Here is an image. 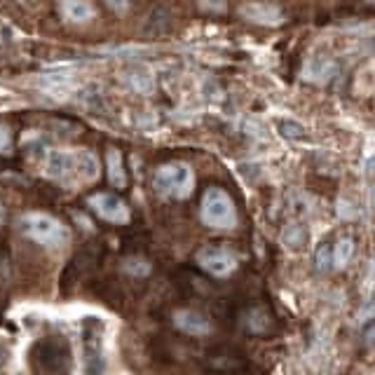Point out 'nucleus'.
Masks as SVG:
<instances>
[{
  "label": "nucleus",
  "instance_id": "ddd939ff",
  "mask_svg": "<svg viewBox=\"0 0 375 375\" xmlns=\"http://www.w3.org/2000/svg\"><path fill=\"white\" fill-rule=\"evenodd\" d=\"M272 328V317L267 314L265 307H253L246 314V331L253 333V336H263Z\"/></svg>",
  "mask_w": 375,
  "mask_h": 375
},
{
  "label": "nucleus",
  "instance_id": "b1692460",
  "mask_svg": "<svg viewBox=\"0 0 375 375\" xmlns=\"http://www.w3.org/2000/svg\"><path fill=\"white\" fill-rule=\"evenodd\" d=\"M364 340H366V343H375V324L368 326L364 331Z\"/></svg>",
  "mask_w": 375,
  "mask_h": 375
},
{
  "label": "nucleus",
  "instance_id": "f8f14e48",
  "mask_svg": "<svg viewBox=\"0 0 375 375\" xmlns=\"http://www.w3.org/2000/svg\"><path fill=\"white\" fill-rule=\"evenodd\" d=\"M106 162H108V181L113 188H122L127 185V171H125V162H122V153L111 148L108 150V157H106Z\"/></svg>",
  "mask_w": 375,
  "mask_h": 375
},
{
  "label": "nucleus",
  "instance_id": "5701e85b",
  "mask_svg": "<svg viewBox=\"0 0 375 375\" xmlns=\"http://www.w3.org/2000/svg\"><path fill=\"white\" fill-rule=\"evenodd\" d=\"M373 314H375V303H368V307H364V310L359 312V319L366 321L368 317H373Z\"/></svg>",
  "mask_w": 375,
  "mask_h": 375
},
{
  "label": "nucleus",
  "instance_id": "f257e3e1",
  "mask_svg": "<svg viewBox=\"0 0 375 375\" xmlns=\"http://www.w3.org/2000/svg\"><path fill=\"white\" fill-rule=\"evenodd\" d=\"M17 225L31 242H36L43 249H62L69 242V227L50 213L29 211L19 218Z\"/></svg>",
  "mask_w": 375,
  "mask_h": 375
},
{
  "label": "nucleus",
  "instance_id": "f3484780",
  "mask_svg": "<svg viewBox=\"0 0 375 375\" xmlns=\"http://www.w3.org/2000/svg\"><path fill=\"white\" fill-rule=\"evenodd\" d=\"M150 263L148 260H141V258H127L125 260V272L132 274V277H148L150 274Z\"/></svg>",
  "mask_w": 375,
  "mask_h": 375
},
{
  "label": "nucleus",
  "instance_id": "6e6552de",
  "mask_svg": "<svg viewBox=\"0 0 375 375\" xmlns=\"http://www.w3.org/2000/svg\"><path fill=\"white\" fill-rule=\"evenodd\" d=\"M239 15H242V19H246V22L258 24V26H279V24H284V15H281V10L274 8V5H267V3L242 5V8H239Z\"/></svg>",
  "mask_w": 375,
  "mask_h": 375
},
{
  "label": "nucleus",
  "instance_id": "dca6fc26",
  "mask_svg": "<svg viewBox=\"0 0 375 375\" xmlns=\"http://www.w3.org/2000/svg\"><path fill=\"white\" fill-rule=\"evenodd\" d=\"M331 267H333V249L328 244H319L317 253H314V270L331 272Z\"/></svg>",
  "mask_w": 375,
  "mask_h": 375
},
{
  "label": "nucleus",
  "instance_id": "1a4fd4ad",
  "mask_svg": "<svg viewBox=\"0 0 375 375\" xmlns=\"http://www.w3.org/2000/svg\"><path fill=\"white\" fill-rule=\"evenodd\" d=\"M305 78L310 80V83H328L333 76L338 73V64L333 62V59L328 57H312L310 62L305 64Z\"/></svg>",
  "mask_w": 375,
  "mask_h": 375
},
{
  "label": "nucleus",
  "instance_id": "0eeeda50",
  "mask_svg": "<svg viewBox=\"0 0 375 375\" xmlns=\"http://www.w3.org/2000/svg\"><path fill=\"white\" fill-rule=\"evenodd\" d=\"M174 326L178 328L181 333L185 336H192V338H204L211 333V321L199 314L195 310H188V307H181V310L174 312Z\"/></svg>",
  "mask_w": 375,
  "mask_h": 375
},
{
  "label": "nucleus",
  "instance_id": "393cba45",
  "mask_svg": "<svg viewBox=\"0 0 375 375\" xmlns=\"http://www.w3.org/2000/svg\"><path fill=\"white\" fill-rule=\"evenodd\" d=\"M368 204H371V209L375 211V183L371 185V192H368Z\"/></svg>",
  "mask_w": 375,
  "mask_h": 375
},
{
  "label": "nucleus",
  "instance_id": "412c9836",
  "mask_svg": "<svg viewBox=\"0 0 375 375\" xmlns=\"http://www.w3.org/2000/svg\"><path fill=\"white\" fill-rule=\"evenodd\" d=\"M338 213H340V218H354V216H357V213H354V209H352V206H347V202H343V199H340V202H338Z\"/></svg>",
  "mask_w": 375,
  "mask_h": 375
},
{
  "label": "nucleus",
  "instance_id": "f03ea898",
  "mask_svg": "<svg viewBox=\"0 0 375 375\" xmlns=\"http://www.w3.org/2000/svg\"><path fill=\"white\" fill-rule=\"evenodd\" d=\"M199 216L211 230H232L237 225V209L223 188H206L202 204H199Z\"/></svg>",
  "mask_w": 375,
  "mask_h": 375
},
{
  "label": "nucleus",
  "instance_id": "aec40b11",
  "mask_svg": "<svg viewBox=\"0 0 375 375\" xmlns=\"http://www.w3.org/2000/svg\"><path fill=\"white\" fill-rule=\"evenodd\" d=\"M202 8L206 12H223L225 10V0H202Z\"/></svg>",
  "mask_w": 375,
  "mask_h": 375
},
{
  "label": "nucleus",
  "instance_id": "2eb2a0df",
  "mask_svg": "<svg viewBox=\"0 0 375 375\" xmlns=\"http://www.w3.org/2000/svg\"><path fill=\"white\" fill-rule=\"evenodd\" d=\"M307 242V230L303 223H291L286 225L284 230V244L289 246V249H300Z\"/></svg>",
  "mask_w": 375,
  "mask_h": 375
},
{
  "label": "nucleus",
  "instance_id": "a878e982",
  "mask_svg": "<svg viewBox=\"0 0 375 375\" xmlns=\"http://www.w3.org/2000/svg\"><path fill=\"white\" fill-rule=\"evenodd\" d=\"M0 223H5V204L0 202Z\"/></svg>",
  "mask_w": 375,
  "mask_h": 375
},
{
  "label": "nucleus",
  "instance_id": "39448f33",
  "mask_svg": "<svg viewBox=\"0 0 375 375\" xmlns=\"http://www.w3.org/2000/svg\"><path fill=\"white\" fill-rule=\"evenodd\" d=\"M45 176L57 183H80L78 178V150H52L45 160Z\"/></svg>",
  "mask_w": 375,
  "mask_h": 375
},
{
  "label": "nucleus",
  "instance_id": "4468645a",
  "mask_svg": "<svg viewBox=\"0 0 375 375\" xmlns=\"http://www.w3.org/2000/svg\"><path fill=\"white\" fill-rule=\"evenodd\" d=\"M354 256V239L352 237H340L336 246H333V267H343L350 263Z\"/></svg>",
  "mask_w": 375,
  "mask_h": 375
},
{
  "label": "nucleus",
  "instance_id": "20e7f679",
  "mask_svg": "<svg viewBox=\"0 0 375 375\" xmlns=\"http://www.w3.org/2000/svg\"><path fill=\"white\" fill-rule=\"evenodd\" d=\"M195 263H197L199 270H204L206 274L223 279V277H227V274H232L234 270H237L239 260L234 253L225 251V249H218V246H204V249L197 251Z\"/></svg>",
  "mask_w": 375,
  "mask_h": 375
},
{
  "label": "nucleus",
  "instance_id": "423d86ee",
  "mask_svg": "<svg viewBox=\"0 0 375 375\" xmlns=\"http://www.w3.org/2000/svg\"><path fill=\"white\" fill-rule=\"evenodd\" d=\"M90 206L99 218L108 220L113 225H125V223H129V218H132L129 206L118 195H113V192H97V195H92Z\"/></svg>",
  "mask_w": 375,
  "mask_h": 375
},
{
  "label": "nucleus",
  "instance_id": "9d476101",
  "mask_svg": "<svg viewBox=\"0 0 375 375\" xmlns=\"http://www.w3.org/2000/svg\"><path fill=\"white\" fill-rule=\"evenodd\" d=\"M62 12L73 24H87L94 19V8L87 3V0H64Z\"/></svg>",
  "mask_w": 375,
  "mask_h": 375
},
{
  "label": "nucleus",
  "instance_id": "9b49d317",
  "mask_svg": "<svg viewBox=\"0 0 375 375\" xmlns=\"http://www.w3.org/2000/svg\"><path fill=\"white\" fill-rule=\"evenodd\" d=\"M78 178L80 183H92L99 178V160L90 150H78Z\"/></svg>",
  "mask_w": 375,
  "mask_h": 375
},
{
  "label": "nucleus",
  "instance_id": "7ed1b4c3",
  "mask_svg": "<svg viewBox=\"0 0 375 375\" xmlns=\"http://www.w3.org/2000/svg\"><path fill=\"white\" fill-rule=\"evenodd\" d=\"M153 190L164 197L188 199L195 190V174L185 162L162 164L153 176Z\"/></svg>",
  "mask_w": 375,
  "mask_h": 375
},
{
  "label": "nucleus",
  "instance_id": "6ab92c4d",
  "mask_svg": "<svg viewBox=\"0 0 375 375\" xmlns=\"http://www.w3.org/2000/svg\"><path fill=\"white\" fill-rule=\"evenodd\" d=\"M12 153V134L5 125H0V155H10Z\"/></svg>",
  "mask_w": 375,
  "mask_h": 375
},
{
  "label": "nucleus",
  "instance_id": "a211bd4d",
  "mask_svg": "<svg viewBox=\"0 0 375 375\" xmlns=\"http://www.w3.org/2000/svg\"><path fill=\"white\" fill-rule=\"evenodd\" d=\"M279 129H281V134H284L286 139H291V141H300L305 136V129L300 125H296V122H281Z\"/></svg>",
  "mask_w": 375,
  "mask_h": 375
},
{
  "label": "nucleus",
  "instance_id": "4be33fe9",
  "mask_svg": "<svg viewBox=\"0 0 375 375\" xmlns=\"http://www.w3.org/2000/svg\"><path fill=\"white\" fill-rule=\"evenodd\" d=\"M111 10L113 12H125L127 8H129V0H108Z\"/></svg>",
  "mask_w": 375,
  "mask_h": 375
},
{
  "label": "nucleus",
  "instance_id": "bb28decb",
  "mask_svg": "<svg viewBox=\"0 0 375 375\" xmlns=\"http://www.w3.org/2000/svg\"><path fill=\"white\" fill-rule=\"evenodd\" d=\"M371 3H373V5H375V0H371Z\"/></svg>",
  "mask_w": 375,
  "mask_h": 375
}]
</instances>
